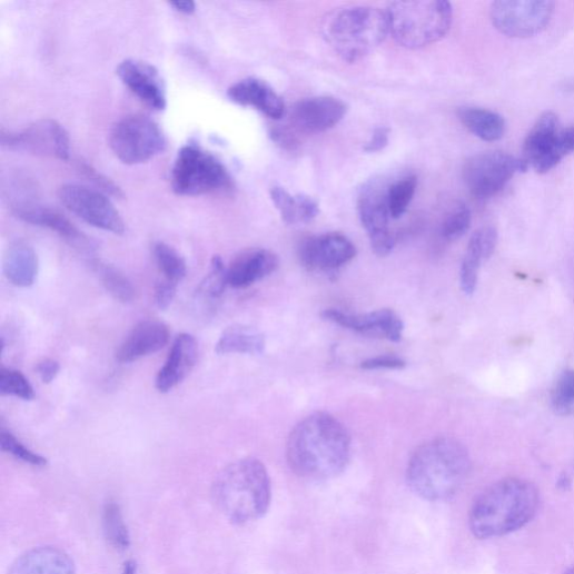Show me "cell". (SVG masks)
Wrapping results in <instances>:
<instances>
[{"instance_id": "obj_1", "label": "cell", "mask_w": 574, "mask_h": 574, "mask_svg": "<svg viewBox=\"0 0 574 574\" xmlns=\"http://www.w3.org/2000/svg\"><path fill=\"white\" fill-rule=\"evenodd\" d=\"M352 438L346 426L328 413H315L300 422L287 442L286 457L300 477L324 481L347 467Z\"/></svg>"}, {"instance_id": "obj_2", "label": "cell", "mask_w": 574, "mask_h": 574, "mask_svg": "<svg viewBox=\"0 0 574 574\" xmlns=\"http://www.w3.org/2000/svg\"><path fill=\"white\" fill-rule=\"evenodd\" d=\"M472 471L466 447L456 439L443 437L419 447L407 466V484L418 497L445 501L456 495Z\"/></svg>"}, {"instance_id": "obj_3", "label": "cell", "mask_w": 574, "mask_h": 574, "mask_svg": "<svg viewBox=\"0 0 574 574\" xmlns=\"http://www.w3.org/2000/svg\"><path fill=\"white\" fill-rule=\"evenodd\" d=\"M540 508V493L530 482L505 478L487 487L475 501L469 526L478 538L511 534L527 525Z\"/></svg>"}, {"instance_id": "obj_4", "label": "cell", "mask_w": 574, "mask_h": 574, "mask_svg": "<svg viewBox=\"0 0 574 574\" xmlns=\"http://www.w3.org/2000/svg\"><path fill=\"white\" fill-rule=\"evenodd\" d=\"M212 494L218 509L231 523H250L263 517L270 505V478L259 461L240 459L219 474Z\"/></svg>"}, {"instance_id": "obj_5", "label": "cell", "mask_w": 574, "mask_h": 574, "mask_svg": "<svg viewBox=\"0 0 574 574\" xmlns=\"http://www.w3.org/2000/svg\"><path fill=\"white\" fill-rule=\"evenodd\" d=\"M323 34L345 61L357 62L389 34L386 11L370 7L336 10L324 20Z\"/></svg>"}, {"instance_id": "obj_6", "label": "cell", "mask_w": 574, "mask_h": 574, "mask_svg": "<svg viewBox=\"0 0 574 574\" xmlns=\"http://www.w3.org/2000/svg\"><path fill=\"white\" fill-rule=\"evenodd\" d=\"M389 34L406 49L437 43L449 33L453 7L446 0H398L386 10Z\"/></svg>"}, {"instance_id": "obj_7", "label": "cell", "mask_w": 574, "mask_h": 574, "mask_svg": "<svg viewBox=\"0 0 574 574\" xmlns=\"http://www.w3.org/2000/svg\"><path fill=\"white\" fill-rule=\"evenodd\" d=\"M172 189L180 196H202L232 188L225 165L196 144L184 147L171 172Z\"/></svg>"}, {"instance_id": "obj_8", "label": "cell", "mask_w": 574, "mask_h": 574, "mask_svg": "<svg viewBox=\"0 0 574 574\" xmlns=\"http://www.w3.org/2000/svg\"><path fill=\"white\" fill-rule=\"evenodd\" d=\"M167 137L151 118L131 115L118 120L109 132V147L125 165L146 164L164 154Z\"/></svg>"}, {"instance_id": "obj_9", "label": "cell", "mask_w": 574, "mask_h": 574, "mask_svg": "<svg viewBox=\"0 0 574 574\" xmlns=\"http://www.w3.org/2000/svg\"><path fill=\"white\" fill-rule=\"evenodd\" d=\"M574 154V125L563 127L558 117L546 111L527 133L523 160L537 174H547L564 158Z\"/></svg>"}, {"instance_id": "obj_10", "label": "cell", "mask_w": 574, "mask_h": 574, "mask_svg": "<svg viewBox=\"0 0 574 574\" xmlns=\"http://www.w3.org/2000/svg\"><path fill=\"white\" fill-rule=\"evenodd\" d=\"M527 164L504 152L483 154L471 158L463 170L464 182L478 200L497 196L516 174L526 172Z\"/></svg>"}, {"instance_id": "obj_11", "label": "cell", "mask_w": 574, "mask_h": 574, "mask_svg": "<svg viewBox=\"0 0 574 574\" xmlns=\"http://www.w3.org/2000/svg\"><path fill=\"white\" fill-rule=\"evenodd\" d=\"M555 4L551 0H497L492 6L493 26L509 38H531L550 24Z\"/></svg>"}, {"instance_id": "obj_12", "label": "cell", "mask_w": 574, "mask_h": 574, "mask_svg": "<svg viewBox=\"0 0 574 574\" xmlns=\"http://www.w3.org/2000/svg\"><path fill=\"white\" fill-rule=\"evenodd\" d=\"M0 142L11 151L52 158L70 159V138L67 130L53 119H42L19 131L0 133Z\"/></svg>"}, {"instance_id": "obj_13", "label": "cell", "mask_w": 574, "mask_h": 574, "mask_svg": "<svg viewBox=\"0 0 574 574\" xmlns=\"http://www.w3.org/2000/svg\"><path fill=\"white\" fill-rule=\"evenodd\" d=\"M62 205L86 224L115 235H122L125 222L107 195L80 185H65L59 190Z\"/></svg>"}, {"instance_id": "obj_14", "label": "cell", "mask_w": 574, "mask_h": 574, "mask_svg": "<svg viewBox=\"0 0 574 574\" xmlns=\"http://www.w3.org/2000/svg\"><path fill=\"white\" fill-rule=\"evenodd\" d=\"M301 264L309 271L335 276L357 254L356 246L343 234L328 232L305 238L298 248Z\"/></svg>"}, {"instance_id": "obj_15", "label": "cell", "mask_w": 574, "mask_h": 574, "mask_svg": "<svg viewBox=\"0 0 574 574\" xmlns=\"http://www.w3.org/2000/svg\"><path fill=\"white\" fill-rule=\"evenodd\" d=\"M386 189L378 184H369L358 197L360 221L368 234L372 249L382 257L389 255L395 247V238L389 229L392 218L386 201Z\"/></svg>"}, {"instance_id": "obj_16", "label": "cell", "mask_w": 574, "mask_h": 574, "mask_svg": "<svg viewBox=\"0 0 574 574\" xmlns=\"http://www.w3.org/2000/svg\"><path fill=\"white\" fill-rule=\"evenodd\" d=\"M121 82L151 109L162 111L168 99L164 79L156 67L138 60H125L117 68Z\"/></svg>"}, {"instance_id": "obj_17", "label": "cell", "mask_w": 574, "mask_h": 574, "mask_svg": "<svg viewBox=\"0 0 574 574\" xmlns=\"http://www.w3.org/2000/svg\"><path fill=\"white\" fill-rule=\"evenodd\" d=\"M347 112V105L335 97H313L298 101L291 108V121L299 130L324 132L337 126Z\"/></svg>"}, {"instance_id": "obj_18", "label": "cell", "mask_w": 574, "mask_h": 574, "mask_svg": "<svg viewBox=\"0 0 574 574\" xmlns=\"http://www.w3.org/2000/svg\"><path fill=\"white\" fill-rule=\"evenodd\" d=\"M323 317L346 329L364 335H380L394 343L402 339L404 330L402 319L389 309L376 310L365 315H352L329 309L323 314Z\"/></svg>"}, {"instance_id": "obj_19", "label": "cell", "mask_w": 574, "mask_h": 574, "mask_svg": "<svg viewBox=\"0 0 574 574\" xmlns=\"http://www.w3.org/2000/svg\"><path fill=\"white\" fill-rule=\"evenodd\" d=\"M170 340L169 327L158 320L139 323L120 344L116 359L120 364H130L140 358L162 350Z\"/></svg>"}, {"instance_id": "obj_20", "label": "cell", "mask_w": 574, "mask_h": 574, "mask_svg": "<svg viewBox=\"0 0 574 574\" xmlns=\"http://www.w3.org/2000/svg\"><path fill=\"white\" fill-rule=\"evenodd\" d=\"M198 357L199 345L197 339L189 334L179 335L172 345L165 366L157 376V389L165 394L184 383L195 369Z\"/></svg>"}, {"instance_id": "obj_21", "label": "cell", "mask_w": 574, "mask_h": 574, "mask_svg": "<svg viewBox=\"0 0 574 574\" xmlns=\"http://www.w3.org/2000/svg\"><path fill=\"white\" fill-rule=\"evenodd\" d=\"M228 98L243 107H251L264 116L278 120L284 117L286 107L280 96L265 81L247 78L232 85Z\"/></svg>"}, {"instance_id": "obj_22", "label": "cell", "mask_w": 574, "mask_h": 574, "mask_svg": "<svg viewBox=\"0 0 574 574\" xmlns=\"http://www.w3.org/2000/svg\"><path fill=\"white\" fill-rule=\"evenodd\" d=\"M497 241L498 234L494 227H484L473 234L461 267V286L465 295L475 294L481 266L492 257Z\"/></svg>"}, {"instance_id": "obj_23", "label": "cell", "mask_w": 574, "mask_h": 574, "mask_svg": "<svg viewBox=\"0 0 574 574\" xmlns=\"http://www.w3.org/2000/svg\"><path fill=\"white\" fill-rule=\"evenodd\" d=\"M278 264V257L270 250H247L228 267L229 285L234 289H246L274 273Z\"/></svg>"}, {"instance_id": "obj_24", "label": "cell", "mask_w": 574, "mask_h": 574, "mask_svg": "<svg viewBox=\"0 0 574 574\" xmlns=\"http://www.w3.org/2000/svg\"><path fill=\"white\" fill-rule=\"evenodd\" d=\"M12 212L23 222L52 230L76 246L89 247L82 232L58 210L32 202L13 208Z\"/></svg>"}, {"instance_id": "obj_25", "label": "cell", "mask_w": 574, "mask_h": 574, "mask_svg": "<svg viewBox=\"0 0 574 574\" xmlns=\"http://www.w3.org/2000/svg\"><path fill=\"white\" fill-rule=\"evenodd\" d=\"M10 574H76L71 557L53 546L36 547L22 554Z\"/></svg>"}, {"instance_id": "obj_26", "label": "cell", "mask_w": 574, "mask_h": 574, "mask_svg": "<svg viewBox=\"0 0 574 574\" xmlns=\"http://www.w3.org/2000/svg\"><path fill=\"white\" fill-rule=\"evenodd\" d=\"M4 273L13 285L22 289L34 285L39 274V258L34 248L22 240L12 243L4 257Z\"/></svg>"}, {"instance_id": "obj_27", "label": "cell", "mask_w": 574, "mask_h": 574, "mask_svg": "<svg viewBox=\"0 0 574 574\" xmlns=\"http://www.w3.org/2000/svg\"><path fill=\"white\" fill-rule=\"evenodd\" d=\"M269 196L283 221L289 225L310 222L320 212L318 202L306 195L295 196L280 187H274Z\"/></svg>"}, {"instance_id": "obj_28", "label": "cell", "mask_w": 574, "mask_h": 574, "mask_svg": "<svg viewBox=\"0 0 574 574\" xmlns=\"http://www.w3.org/2000/svg\"><path fill=\"white\" fill-rule=\"evenodd\" d=\"M264 349V335L257 329L244 325L228 327L221 334L215 347L218 355H258Z\"/></svg>"}, {"instance_id": "obj_29", "label": "cell", "mask_w": 574, "mask_h": 574, "mask_svg": "<svg viewBox=\"0 0 574 574\" xmlns=\"http://www.w3.org/2000/svg\"><path fill=\"white\" fill-rule=\"evenodd\" d=\"M458 118L471 132L485 141H497L506 132L504 117L488 109L463 107L458 110Z\"/></svg>"}, {"instance_id": "obj_30", "label": "cell", "mask_w": 574, "mask_h": 574, "mask_svg": "<svg viewBox=\"0 0 574 574\" xmlns=\"http://www.w3.org/2000/svg\"><path fill=\"white\" fill-rule=\"evenodd\" d=\"M91 266L113 299L122 304L132 303L136 291L131 281L121 271L100 260H92Z\"/></svg>"}, {"instance_id": "obj_31", "label": "cell", "mask_w": 574, "mask_h": 574, "mask_svg": "<svg viewBox=\"0 0 574 574\" xmlns=\"http://www.w3.org/2000/svg\"><path fill=\"white\" fill-rule=\"evenodd\" d=\"M102 530L107 542L115 550L123 552L129 548L130 534L120 506L115 501H108L103 506Z\"/></svg>"}, {"instance_id": "obj_32", "label": "cell", "mask_w": 574, "mask_h": 574, "mask_svg": "<svg viewBox=\"0 0 574 574\" xmlns=\"http://www.w3.org/2000/svg\"><path fill=\"white\" fill-rule=\"evenodd\" d=\"M152 251L165 280L179 285L188 273L186 259L172 246L162 241L156 243Z\"/></svg>"}, {"instance_id": "obj_33", "label": "cell", "mask_w": 574, "mask_h": 574, "mask_svg": "<svg viewBox=\"0 0 574 574\" xmlns=\"http://www.w3.org/2000/svg\"><path fill=\"white\" fill-rule=\"evenodd\" d=\"M417 178L406 176L386 189V201L392 219H399L408 209L417 189Z\"/></svg>"}, {"instance_id": "obj_34", "label": "cell", "mask_w": 574, "mask_h": 574, "mask_svg": "<svg viewBox=\"0 0 574 574\" xmlns=\"http://www.w3.org/2000/svg\"><path fill=\"white\" fill-rule=\"evenodd\" d=\"M228 285V267L220 256H215L208 274L198 287L197 295L206 300H218L225 294Z\"/></svg>"}, {"instance_id": "obj_35", "label": "cell", "mask_w": 574, "mask_h": 574, "mask_svg": "<svg viewBox=\"0 0 574 574\" xmlns=\"http://www.w3.org/2000/svg\"><path fill=\"white\" fill-rule=\"evenodd\" d=\"M0 449L16 459L38 468L48 466V459L30 448L16 437L10 428L0 425Z\"/></svg>"}, {"instance_id": "obj_36", "label": "cell", "mask_w": 574, "mask_h": 574, "mask_svg": "<svg viewBox=\"0 0 574 574\" xmlns=\"http://www.w3.org/2000/svg\"><path fill=\"white\" fill-rule=\"evenodd\" d=\"M472 211L467 205L456 201L446 215L441 232L444 239L456 241L467 234L472 226Z\"/></svg>"}, {"instance_id": "obj_37", "label": "cell", "mask_w": 574, "mask_h": 574, "mask_svg": "<svg viewBox=\"0 0 574 574\" xmlns=\"http://www.w3.org/2000/svg\"><path fill=\"white\" fill-rule=\"evenodd\" d=\"M0 394L23 400L36 398V392L30 380L20 370L9 367L0 368Z\"/></svg>"}, {"instance_id": "obj_38", "label": "cell", "mask_w": 574, "mask_h": 574, "mask_svg": "<svg viewBox=\"0 0 574 574\" xmlns=\"http://www.w3.org/2000/svg\"><path fill=\"white\" fill-rule=\"evenodd\" d=\"M551 404L558 414H567L574 408V369H566L558 376L552 394Z\"/></svg>"}, {"instance_id": "obj_39", "label": "cell", "mask_w": 574, "mask_h": 574, "mask_svg": "<svg viewBox=\"0 0 574 574\" xmlns=\"http://www.w3.org/2000/svg\"><path fill=\"white\" fill-rule=\"evenodd\" d=\"M79 170L98 188L99 191L107 196L121 197L120 189L107 179L105 176L95 170L91 166L79 162Z\"/></svg>"}, {"instance_id": "obj_40", "label": "cell", "mask_w": 574, "mask_h": 574, "mask_svg": "<svg viewBox=\"0 0 574 574\" xmlns=\"http://www.w3.org/2000/svg\"><path fill=\"white\" fill-rule=\"evenodd\" d=\"M178 286L165 279L157 284L155 301L160 310H167L172 305L177 296Z\"/></svg>"}, {"instance_id": "obj_41", "label": "cell", "mask_w": 574, "mask_h": 574, "mask_svg": "<svg viewBox=\"0 0 574 574\" xmlns=\"http://www.w3.org/2000/svg\"><path fill=\"white\" fill-rule=\"evenodd\" d=\"M406 366V363L394 355L378 356L369 358L362 363L360 367L366 370L377 369H402Z\"/></svg>"}, {"instance_id": "obj_42", "label": "cell", "mask_w": 574, "mask_h": 574, "mask_svg": "<svg viewBox=\"0 0 574 574\" xmlns=\"http://www.w3.org/2000/svg\"><path fill=\"white\" fill-rule=\"evenodd\" d=\"M389 141V129L386 127L376 128L370 138L365 144L364 151L367 154H377L383 151Z\"/></svg>"}, {"instance_id": "obj_43", "label": "cell", "mask_w": 574, "mask_h": 574, "mask_svg": "<svg viewBox=\"0 0 574 574\" xmlns=\"http://www.w3.org/2000/svg\"><path fill=\"white\" fill-rule=\"evenodd\" d=\"M269 136L285 150L295 151L299 146L296 136L287 129L275 128L269 132Z\"/></svg>"}, {"instance_id": "obj_44", "label": "cell", "mask_w": 574, "mask_h": 574, "mask_svg": "<svg viewBox=\"0 0 574 574\" xmlns=\"http://www.w3.org/2000/svg\"><path fill=\"white\" fill-rule=\"evenodd\" d=\"M60 370V363L51 358L40 362L37 366V373L44 384L52 383L59 375Z\"/></svg>"}, {"instance_id": "obj_45", "label": "cell", "mask_w": 574, "mask_h": 574, "mask_svg": "<svg viewBox=\"0 0 574 574\" xmlns=\"http://www.w3.org/2000/svg\"><path fill=\"white\" fill-rule=\"evenodd\" d=\"M170 6L175 11L185 16H191L197 11V6L192 0H175Z\"/></svg>"}, {"instance_id": "obj_46", "label": "cell", "mask_w": 574, "mask_h": 574, "mask_svg": "<svg viewBox=\"0 0 574 574\" xmlns=\"http://www.w3.org/2000/svg\"><path fill=\"white\" fill-rule=\"evenodd\" d=\"M557 486L563 491L574 488V463L567 472L561 475Z\"/></svg>"}, {"instance_id": "obj_47", "label": "cell", "mask_w": 574, "mask_h": 574, "mask_svg": "<svg viewBox=\"0 0 574 574\" xmlns=\"http://www.w3.org/2000/svg\"><path fill=\"white\" fill-rule=\"evenodd\" d=\"M137 573H138L137 563L133 560L126 561L122 566L121 574H137Z\"/></svg>"}, {"instance_id": "obj_48", "label": "cell", "mask_w": 574, "mask_h": 574, "mask_svg": "<svg viewBox=\"0 0 574 574\" xmlns=\"http://www.w3.org/2000/svg\"><path fill=\"white\" fill-rule=\"evenodd\" d=\"M564 574H574V566L567 567Z\"/></svg>"}]
</instances>
